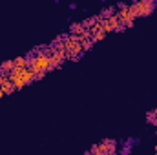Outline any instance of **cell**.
I'll return each instance as SVG.
<instances>
[{
    "label": "cell",
    "mask_w": 157,
    "mask_h": 155,
    "mask_svg": "<svg viewBox=\"0 0 157 155\" xmlns=\"http://www.w3.org/2000/svg\"><path fill=\"white\" fill-rule=\"evenodd\" d=\"M133 4H135V9H137V17H148L155 9V2H152V0H139V2H133Z\"/></svg>",
    "instance_id": "obj_4"
},
{
    "label": "cell",
    "mask_w": 157,
    "mask_h": 155,
    "mask_svg": "<svg viewBox=\"0 0 157 155\" xmlns=\"http://www.w3.org/2000/svg\"><path fill=\"white\" fill-rule=\"evenodd\" d=\"M13 62H15V68H29V60L26 57H18Z\"/></svg>",
    "instance_id": "obj_6"
},
{
    "label": "cell",
    "mask_w": 157,
    "mask_h": 155,
    "mask_svg": "<svg viewBox=\"0 0 157 155\" xmlns=\"http://www.w3.org/2000/svg\"><path fill=\"white\" fill-rule=\"evenodd\" d=\"M0 70H2V73H6V75H9L13 70H15V62L13 60H9V62H4L2 66H0Z\"/></svg>",
    "instance_id": "obj_7"
},
{
    "label": "cell",
    "mask_w": 157,
    "mask_h": 155,
    "mask_svg": "<svg viewBox=\"0 0 157 155\" xmlns=\"http://www.w3.org/2000/svg\"><path fill=\"white\" fill-rule=\"evenodd\" d=\"M2 97H4V95H2V91H0V99H2Z\"/></svg>",
    "instance_id": "obj_12"
},
{
    "label": "cell",
    "mask_w": 157,
    "mask_h": 155,
    "mask_svg": "<svg viewBox=\"0 0 157 155\" xmlns=\"http://www.w3.org/2000/svg\"><path fill=\"white\" fill-rule=\"evenodd\" d=\"M9 78H11V82L15 84L17 89H22V88H26L28 84H31L35 80V71L31 68H15L9 73Z\"/></svg>",
    "instance_id": "obj_1"
},
{
    "label": "cell",
    "mask_w": 157,
    "mask_h": 155,
    "mask_svg": "<svg viewBox=\"0 0 157 155\" xmlns=\"http://www.w3.org/2000/svg\"><path fill=\"white\" fill-rule=\"evenodd\" d=\"M99 146H101L102 155H117V141H113V139H106Z\"/></svg>",
    "instance_id": "obj_5"
},
{
    "label": "cell",
    "mask_w": 157,
    "mask_h": 155,
    "mask_svg": "<svg viewBox=\"0 0 157 155\" xmlns=\"http://www.w3.org/2000/svg\"><path fill=\"white\" fill-rule=\"evenodd\" d=\"M104 37H106V33H104V31H102V28H101V29H99L91 39H93V42H101V40H104Z\"/></svg>",
    "instance_id": "obj_9"
},
{
    "label": "cell",
    "mask_w": 157,
    "mask_h": 155,
    "mask_svg": "<svg viewBox=\"0 0 157 155\" xmlns=\"http://www.w3.org/2000/svg\"><path fill=\"white\" fill-rule=\"evenodd\" d=\"M155 155H157V144H155Z\"/></svg>",
    "instance_id": "obj_13"
},
{
    "label": "cell",
    "mask_w": 157,
    "mask_h": 155,
    "mask_svg": "<svg viewBox=\"0 0 157 155\" xmlns=\"http://www.w3.org/2000/svg\"><path fill=\"white\" fill-rule=\"evenodd\" d=\"M62 49H64L66 57H70L71 60H77V57H80V53H82L80 39H78V37H64Z\"/></svg>",
    "instance_id": "obj_2"
},
{
    "label": "cell",
    "mask_w": 157,
    "mask_h": 155,
    "mask_svg": "<svg viewBox=\"0 0 157 155\" xmlns=\"http://www.w3.org/2000/svg\"><path fill=\"white\" fill-rule=\"evenodd\" d=\"M146 120H148L150 124L157 126V110H154V112H148V115H146Z\"/></svg>",
    "instance_id": "obj_8"
},
{
    "label": "cell",
    "mask_w": 157,
    "mask_h": 155,
    "mask_svg": "<svg viewBox=\"0 0 157 155\" xmlns=\"http://www.w3.org/2000/svg\"><path fill=\"white\" fill-rule=\"evenodd\" d=\"M44 75H46L44 71H42V73H35V80H42V78H44Z\"/></svg>",
    "instance_id": "obj_11"
},
{
    "label": "cell",
    "mask_w": 157,
    "mask_h": 155,
    "mask_svg": "<svg viewBox=\"0 0 157 155\" xmlns=\"http://www.w3.org/2000/svg\"><path fill=\"white\" fill-rule=\"evenodd\" d=\"M130 152H132V146H124V148L121 150V153H122V155H128Z\"/></svg>",
    "instance_id": "obj_10"
},
{
    "label": "cell",
    "mask_w": 157,
    "mask_h": 155,
    "mask_svg": "<svg viewBox=\"0 0 157 155\" xmlns=\"http://www.w3.org/2000/svg\"><path fill=\"white\" fill-rule=\"evenodd\" d=\"M49 55L51 53H46V51H39L33 59H29V68L35 71V73H46L49 71Z\"/></svg>",
    "instance_id": "obj_3"
}]
</instances>
